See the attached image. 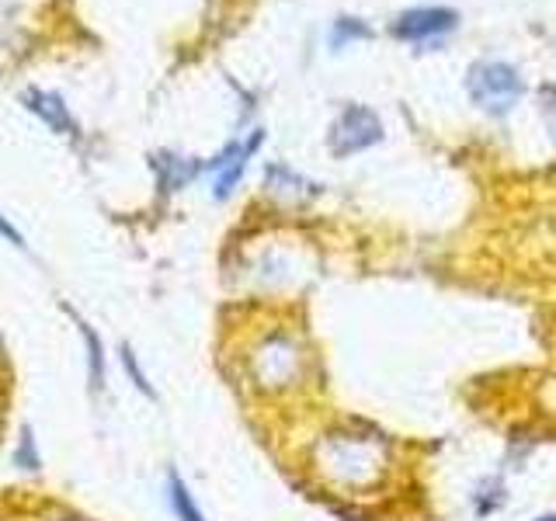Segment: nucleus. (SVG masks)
Masks as SVG:
<instances>
[{
    "label": "nucleus",
    "mask_w": 556,
    "mask_h": 521,
    "mask_svg": "<svg viewBox=\"0 0 556 521\" xmlns=\"http://www.w3.org/2000/svg\"><path fill=\"white\" fill-rule=\"evenodd\" d=\"M14 466H21V469H39L42 466V459H39V449H35V438H32V431H21V438H18V449H14Z\"/></svg>",
    "instance_id": "ddd939ff"
},
{
    "label": "nucleus",
    "mask_w": 556,
    "mask_h": 521,
    "mask_svg": "<svg viewBox=\"0 0 556 521\" xmlns=\"http://www.w3.org/2000/svg\"><path fill=\"white\" fill-rule=\"evenodd\" d=\"M80 337H84V351H87V379H91V390L101 393L105 390V344H101L98 330H91L87 324H77Z\"/></svg>",
    "instance_id": "1a4fd4ad"
},
{
    "label": "nucleus",
    "mask_w": 556,
    "mask_h": 521,
    "mask_svg": "<svg viewBox=\"0 0 556 521\" xmlns=\"http://www.w3.org/2000/svg\"><path fill=\"white\" fill-rule=\"evenodd\" d=\"M261 146V132H254L251 139H247L244 146H237L233 143L230 150H223L219 153V160L212 167H223V174L216 178V198H226L237 188V181H240V174L247 171V160H251V153L258 150Z\"/></svg>",
    "instance_id": "423d86ee"
},
{
    "label": "nucleus",
    "mask_w": 556,
    "mask_h": 521,
    "mask_svg": "<svg viewBox=\"0 0 556 521\" xmlns=\"http://www.w3.org/2000/svg\"><path fill=\"white\" fill-rule=\"evenodd\" d=\"M536 521H556V515H539Z\"/></svg>",
    "instance_id": "f3484780"
},
{
    "label": "nucleus",
    "mask_w": 556,
    "mask_h": 521,
    "mask_svg": "<svg viewBox=\"0 0 556 521\" xmlns=\"http://www.w3.org/2000/svg\"><path fill=\"white\" fill-rule=\"evenodd\" d=\"M25 108L28 112H35L42 122H46L49 129L56 132H77V122L70 119L67 105H63V98H56V94L49 91H25Z\"/></svg>",
    "instance_id": "0eeeda50"
},
{
    "label": "nucleus",
    "mask_w": 556,
    "mask_h": 521,
    "mask_svg": "<svg viewBox=\"0 0 556 521\" xmlns=\"http://www.w3.org/2000/svg\"><path fill=\"white\" fill-rule=\"evenodd\" d=\"M383 139V122L372 108L365 105H348L345 112L334 119L331 132H327V146H331L334 157H351V153H362L369 146H376Z\"/></svg>",
    "instance_id": "7ed1b4c3"
},
{
    "label": "nucleus",
    "mask_w": 556,
    "mask_h": 521,
    "mask_svg": "<svg viewBox=\"0 0 556 521\" xmlns=\"http://www.w3.org/2000/svg\"><path fill=\"white\" fill-rule=\"evenodd\" d=\"M157 164V174H160V185L171 192V188H185L188 181L195 178V171L199 167L195 164H188V160H181V157H160V160H153Z\"/></svg>",
    "instance_id": "9d476101"
},
{
    "label": "nucleus",
    "mask_w": 556,
    "mask_h": 521,
    "mask_svg": "<svg viewBox=\"0 0 556 521\" xmlns=\"http://www.w3.org/2000/svg\"><path fill=\"white\" fill-rule=\"evenodd\" d=\"M348 39H369V28L358 18H338V28H334V46H345Z\"/></svg>",
    "instance_id": "4468645a"
},
{
    "label": "nucleus",
    "mask_w": 556,
    "mask_h": 521,
    "mask_svg": "<svg viewBox=\"0 0 556 521\" xmlns=\"http://www.w3.org/2000/svg\"><path fill=\"white\" fill-rule=\"evenodd\" d=\"M383 456L376 442H365L355 435H334L320 445V473L341 487H365L379 476Z\"/></svg>",
    "instance_id": "f257e3e1"
},
{
    "label": "nucleus",
    "mask_w": 556,
    "mask_h": 521,
    "mask_svg": "<svg viewBox=\"0 0 556 521\" xmlns=\"http://www.w3.org/2000/svg\"><path fill=\"white\" fill-rule=\"evenodd\" d=\"M53 521H84V518H53Z\"/></svg>",
    "instance_id": "a211bd4d"
},
{
    "label": "nucleus",
    "mask_w": 556,
    "mask_h": 521,
    "mask_svg": "<svg viewBox=\"0 0 556 521\" xmlns=\"http://www.w3.org/2000/svg\"><path fill=\"white\" fill-rule=\"evenodd\" d=\"M459 21V14L452 7H411L393 21V35L400 42H428L438 35L452 32Z\"/></svg>",
    "instance_id": "39448f33"
},
{
    "label": "nucleus",
    "mask_w": 556,
    "mask_h": 521,
    "mask_svg": "<svg viewBox=\"0 0 556 521\" xmlns=\"http://www.w3.org/2000/svg\"><path fill=\"white\" fill-rule=\"evenodd\" d=\"M299 355L296 341L285 334H272L268 341H261V348L254 351V379H258L265 390H278V386H289L299 376Z\"/></svg>",
    "instance_id": "20e7f679"
},
{
    "label": "nucleus",
    "mask_w": 556,
    "mask_h": 521,
    "mask_svg": "<svg viewBox=\"0 0 556 521\" xmlns=\"http://www.w3.org/2000/svg\"><path fill=\"white\" fill-rule=\"evenodd\" d=\"M268 188L282 198H306V192H313L310 181H303L299 174H292L289 167H268Z\"/></svg>",
    "instance_id": "9b49d317"
},
{
    "label": "nucleus",
    "mask_w": 556,
    "mask_h": 521,
    "mask_svg": "<svg viewBox=\"0 0 556 521\" xmlns=\"http://www.w3.org/2000/svg\"><path fill=\"white\" fill-rule=\"evenodd\" d=\"M167 504H171V515L174 521H206V515H202V508L195 504L192 490H188V483L181 480L178 473H167Z\"/></svg>",
    "instance_id": "6e6552de"
},
{
    "label": "nucleus",
    "mask_w": 556,
    "mask_h": 521,
    "mask_svg": "<svg viewBox=\"0 0 556 521\" xmlns=\"http://www.w3.org/2000/svg\"><path fill=\"white\" fill-rule=\"evenodd\" d=\"M543 115H546V126H550L553 139H556V87H543Z\"/></svg>",
    "instance_id": "2eb2a0df"
},
{
    "label": "nucleus",
    "mask_w": 556,
    "mask_h": 521,
    "mask_svg": "<svg viewBox=\"0 0 556 521\" xmlns=\"http://www.w3.org/2000/svg\"><path fill=\"white\" fill-rule=\"evenodd\" d=\"M0 237H4V240H11L14 247H25V237H21V233H18V226H14L7 216H0Z\"/></svg>",
    "instance_id": "dca6fc26"
},
{
    "label": "nucleus",
    "mask_w": 556,
    "mask_h": 521,
    "mask_svg": "<svg viewBox=\"0 0 556 521\" xmlns=\"http://www.w3.org/2000/svg\"><path fill=\"white\" fill-rule=\"evenodd\" d=\"M466 94L487 115H508L522 98V77L501 60H480L466 73Z\"/></svg>",
    "instance_id": "f03ea898"
},
{
    "label": "nucleus",
    "mask_w": 556,
    "mask_h": 521,
    "mask_svg": "<svg viewBox=\"0 0 556 521\" xmlns=\"http://www.w3.org/2000/svg\"><path fill=\"white\" fill-rule=\"evenodd\" d=\"M122 369H126L129 383H133L139 393H146L150 400H157V390H153L150 379L143 376V369H139V362H136V351L129 348V344H122Z\"/></svg>",
    "instance_id": "f8f14e48"
}]
</instances>
